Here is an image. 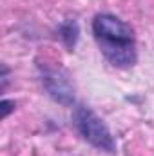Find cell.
<instances>
[{"mask_svg": "<svg viewBox=\"0 0 154 156\" xmlns=\"http://www.w3.org/2000/svg\"><path fill=\"white\" fill-rule=\"evenodd\" d=\"M93 33L103 56L114 67H131L136 64V47L132 27L114 15L103 13L93 20Z\"/></svg>", "mask_w": 154, "mask_h": 156, "instance_id": "1", "label": "cell"}, {"mask_svg": "<svg viewBox=\"0 0 154 156\" xmlns=\"http://www.w3.org/2000/svg\"><path fill=\"white\" fill-rule=\"evenodd\" d=\"M73 123L78 129V133L83 136V140L89 142L93 147L105 151L109 154H113L116 151V142L109 127L93 109H89L85 105H78L73 115Z\"/></svg>", "mask_w": 154, "mask_h": 156, "instance_id": "2", "label": "cell"}, {"mask_svg": "<svg viewBox=\"0 0 154 156\" xmlns=\"http://www.w3.org/2000/svg\"><path fill=\"white\" fill-rule=\"evenodd\" d=\"M0 109H2V118H7V115L15 109V102L13 100H2Z\"/></svg>", "mask_w": 154, "mask_h": 156, "instance_id": "5", "label": "cell"}, {"mask_svg": "<svg viewBox=\"0 0 154 156\" xmlns=\"http://www.w3.org/2000/svg\"><path fill=\"white\" fill-rule=\"evenodd\" d=\"M78 35H80V27H78L76 20H71L69 18V20L62 22L60 27H58V37H60V40L64 42V45L67 49H73L76 45Z\"/></svg>", "mask_w": 154, "mask_h": 156, "instance_id": "4", "label": "cell"}, {"mask_svg": "<svg viewBox=\"0 0 154 156\" xmlns=\"http://www.w3.org/2000/svg\"><path fill=\"white\" fill-rule=\"evenodd\" d=\"M42 82H44L45 89L49 91V94L54 100H58L60 104L69 105L73 102V89L69 87L67 78H64L58 71H45Z\"/></svg>", "mask_w": 154, "mask_h": 156, "instance_id": "3", "label": "cell"}]
</instances>
